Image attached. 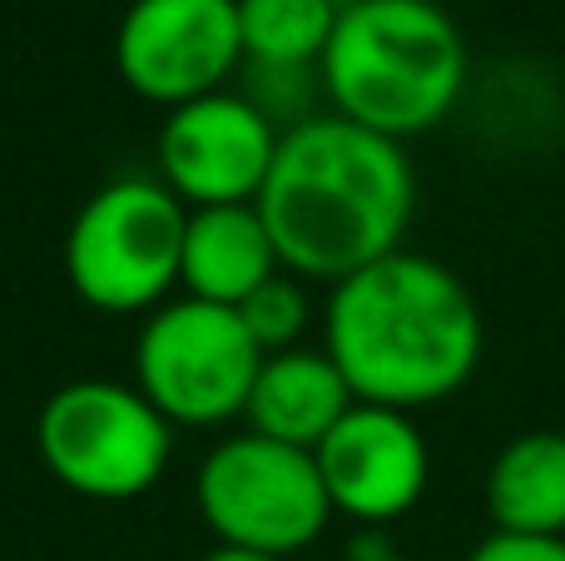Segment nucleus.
Instances as JSON below:
<instances>
[{
	"label": "nucleus",
	"instance_id": "nucleus-1",
	"mask_svg": "<svg viewBox=\"0 0 565 561\" xmlns=\"http://www.w3.org/2000/svg\"><path fill=\"white\" fill-rule=\"evenodd\" d=\"M254 204L274 234L282 274L332 288L407 248L417 174L407 145L328 109L282 129Z\"/></svg>",
	"mask_w": 565,
	"mask_h": 561
},
{
	"label": "nucleus",
	"instance_id": "nucleus-2",
	"mask_svg": "<svg viewBox=\"0 0 565 561\" xmlns=\"http://www.w3.org/2000/svg\"><path fill=\"white\" fill-rule=\"evenodd\" d=\"M322 353L358 403L422 413L477 378L487 324L457 268L397 248L328 288Z\"/></svg>",
	"mask_w": 565,
	"mask_h": 561
},
{
	"label": "nucleus",
	"instance_id": "nucleus-3",
	"mask_svg": "<svg viewBox=\"0 0 565 561\" xmlns=\"http://www.w3.org/2000/svg\"><path fill=\"white\" fill-rule=\"evenodd\" d=\"M471 55L437 0H342L322 50V99L332 115L397 145L447 125L467 95Z\"/></svg>",
	"mask_w": 565,
	"mask_h": 561
},
{
	"label": "nucleus",
	"instance_id": "nucleus-4",
	"mask_svg": "<svg viewBox=\"0 0 565 561\" xmlns=\"http://www.w3.org/2000/svg\"><path fill=\"white\" fill-rule=\"evenodd\" d=\"M189 209L154 174H119L79 204L65 234L75 298L109 318H145L179 288Z\"/></svg>",
	"mask_w": 565,
	"mask_h": 561
},
{
	"label": "nucleus",
	"instance_id": "nucleus-5",
	"mask_svg": "<svg viewBox=\"0 0 565 561\" xmlns=\"http://www.w3.org/2000/svg\"><path fill=\"white\" fill-rule=\"evenodd\" d=\"M35 453L65 493L85 502H135L174 463V423L115 378H75L35 413Z\"/></svg>",
	"mask_w": 565,
	"mask_h": 561
},
{
	"label": "nucleus",
	"instance_id": "nucleus-6",
	"mask_svg": "<svg viewBox=\"0 0 565 561\" xmlns=\"http://www.w3.org/2000/svg\"><path fill=\"white\" fill-rule=\"evenodd\" d=\"M194 502L209 537L234 552L292 561L332 527L328 487L312 453L258 433L218 437L194 473Z\"/></svg>",
	"mask_w": 565,
	"mask_h": 561
},
{
	"label": "nucleus",
	"instance_id": "nucleus-7",
	"mask_svg": "<svg viewBox=\"0 0 565 561\" xmlns=\"http://www.w3.org/2000/svg\"><path fill=\"white\" fill-rule=\"evenodd\" d=\"M264 348L238 308L169 298L135 334V388L174 427H228L244 417Z\"/></svg>",
	"mask_w": 565,
	"mask_h": 561
},
{
	"label": "nucleus",
	"instance_id": "nucleus-8",
	"mask_svg": "<svg viewBox=\"0 0 565 561\" xmlns=\"http://www.w3.org/2000/svg\"><path fill=\"white\" fill-rule=\"evenodd\" d=\"M115 70L159 109L228 89L244 75L238 0H129L115 25Z\"/></svg>",
	"mask_w": 565,
	"mask_h": 561
},
{
	"label": "nucleus",
	"instance_id": "nucleus-9",
	"mask_svg": "<svg viewBox=\"0 0 565 561\" xmlns=\"http://www.w3.org/2000/svg\"><path fill=\"white\" fill-rule=\"evenodd\" d=\"M278 139L282 129L244 89H214L204 99L164 109L154 139V179L184 209L254 204L274 169Z\"/></svg>",
	"mask_w": 565,
	"mask_h": 561
},
{
	"label": "nucleus",
	"instance_id": "nucleus-10",
	"mask_svg": "<svg viewBox=\"0 0 565 561\" xmlns=\"http://www.w3.org/2000/svg\"><path fill=\"white\" fill-rule=\"evenodd\" d=\"M312 463L328 487L332 517H348L362 532L407 517L431 487V447L417 413L377 403H352L348 417L312 447Z\"/></svg>",
	"mask_w": 565,
	"mask_h": 561
},
{
	"label": "nucleus",
	"instance_id": "nucleus-11",
	"mask_svg": "<svg viewBox=\"0 0 565 561\" xmlns=\"http://www.w3.org/2000/svg\"><path fill=\"white\" fill-rule=\"evenodd\" d=\"M274 274H282V264L258 204L189 209L184 254H179V288L189 298L238 308Z\"/></svg>",
	"mask_w": 565,
	"mask_h": 561
},
{
	"label": "nucleus",
	"instance_id": "nucleus-12",
	"mask_svg": "<svg viewBox=\"0 0 565 561\" xmlns=\"http://www.w3.org/2000/svg\"><path fill=\"white\" fill-rule=\"evenodd\" d=\"M358 403L348 388V378L338 373L328 353L318 348H288V353H268L264 368L254 378V393L244 407V427L258 437H274L288 447H312L348 417V407Z\"/></svg>",
	"mask_w": 565,
	"mask_h": 561
},
{
	"label": "nucleus",
	"instance_id": "nucleus-13",
	"mask_svg": "<svg viewBox=\"0 0 565 561\" xmlns=\"http://www.w3.org/2000/svg\"><path fill=\"white\" fill-rule=\"evenodd\" d=\"M491 532L565 537V433H516L487 467Z\"/></svg>",
	"mask_w": 565,
	"mask_h": 561
},
{
	"label": "nucleus",
	"instance_id": "nucleus-14",
	"mask_svg": "<svg viewBox=\"0 0 565 561\" xmlns=\"http://www.w3.org/2000/svg\"><path fill=\"white\" fill-rule=\"evenodd\" d=\"M342 0H238L244 65L268 70H318Z\"/></svg>",
	"mask_w": 565,
	"mask_h": 561
},
{
	"label": "nucleus",
	"instance_id": "nucleus-15",
	"mask_svg": "<svg viewBox=\"0 0 565 561\" xmlns=\"http://www.w3.org/2000/svg\"><path fill=\"white\" fill-rule=\"evenodd\" d=\"M238 318H244V328L254 334V343L268 353H288V348H302V338H308L312 328V294L302 278L292 274H274L258 294H248L244 304H238Z\"/></svg>",
	"mask_w": 565,
	"mask_h": 561
},
{
	"label": "nucleus",
	"instance_id": "nucleus-16",
	"mask_svg": "<svg viewBox=\"0 0 565 561\" xmlns=\"http://www.w3.org/2000/svg\"><path fill=\"white\" fill-rule=\"evenodd\" d=\"M461 561H565V537H516L487 532Z\"/></svg>",
	"mask_w": 565,
	"mask_h": 561
},
{
	"label": "nucleus",
	"instance_id": "nucleus-17",
	"mask_svg": "<svg viewBox=\"0 0 565 561\" xmlns=\"http://www.w3.org/2000/svg\"><path fill=\"white\" fill-rule=\"evenodd\" d=\"M348 561H412V557L392 552L387 542H358V547H352V557H348Z\"/></svg>",
	"mask_w": 565,
	"mask_h": 561
},
{
	"label": "nucleus",
	"instance_id": "nucleus-18",
	"mask_svg": "<svg viewBox=\"0 0 565 561\" xmlns=\"http://www.w3.org/2000/svg\"><path fill=\"white\" fill-rule=\"evenodd\" d=\"M199 561H278V557H258V552H234V547H214L209 557H199Z\"/></svg>",
	"mask_w": 565,
	"mask_h": 561
}]
</instances>
